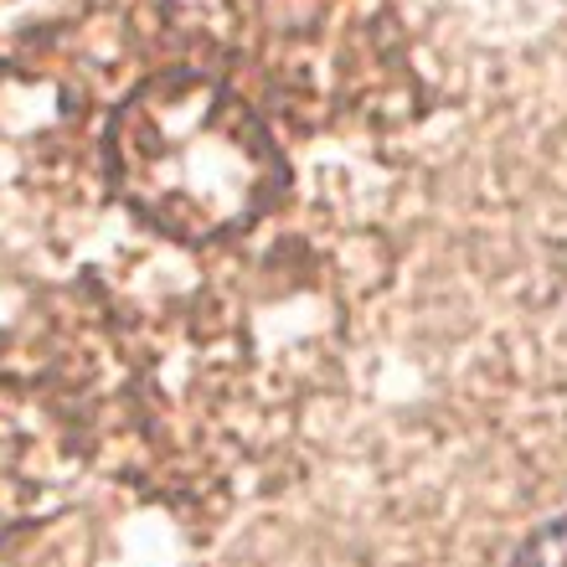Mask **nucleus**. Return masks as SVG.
I'll list each match as a JSON object with an SVG mask.
<instances>
[{
	"label": "nucleus",
	"mask_w": 567,
	"mask_h": 567,
	"mask_svg": "<svg viewBox=\"0 0 567 567\" xmlns=\"http://www.w3.org/2000/svg\"><path fill=\"white\" fill-rule=\"evenodd\" d=\"M506 567H567V516L542 522L532 537L511 553Z\"/></svg>",
	"instance_id": "1"
}]
</instances>
